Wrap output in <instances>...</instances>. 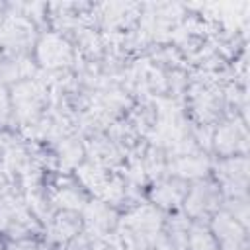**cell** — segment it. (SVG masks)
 <instances>
[{
    "mask_svg": "<svg viewBox=\"0 0 250 250\" xmlns=\"http://www.w3.org/2000/svg\"><path fill=\"white\" fill-rule=\"evenodd\" d=\"M164 223L154 205H137L117 223V236L125 250H148Z\"/></svg>",
    "mask_w": 250,
    "mask_h": 250,
    "instance_id": "obj_1",
    "label": "cell"
},
{
    "mask_svg": "<svg viewBox=\"0 0 250 250\" xmlns=\"http://www.w3.org/2000/svg\"><path fill=\"white\" fill-rule=\"evenodd\" d=\"M49 102L47 82L41 78H29L14 84L12 88V107L16 119L27 127L43 115V109Z\"/></svg>",
    "mask_w": 250,
    "mask_h": 250,
    "instance_id": "obj_2",
    "label": "cell"
},
{
    "mask_svg": "<svg viewBox=\"0 0 250 250\" xmlns=\"http://www.w3.org/2000/svg\"><path fill=\"white\" fill-rule=\"evenodd\" d=\"M37 221L25 199L16 193H6L0 199V232L20 240L27 234L37 232Z\"/></svg>",
    "mask_w": 250,
    "mask_h": 250,
    "instance_id": "obj_3",
    "label": "cell"
},
{
    "mask_svg": "<svg viewBox=\"0 0 250 250\" xmlns=\"http://www.w3.org/2000/svg\"><path fill=\"white\" fill-rule=\"evenodd\" d=\"M76 176L82 186H86L92 193L98 195L100 201L104 203H119L127 197V188L125 184L117 178L111 176L105 168L94 164V162H84L76 166Z\"/></svg>",
    "mask_w": 250,
    "mask_h": 250,
    "instance_id": "obj_4",
    "label": "cell"
},
{
    "mask_svg": "<svg viewBox=\"0 0 250 250\" xmlns=\"http://www.w3.org/2000/svg\"><path fill=\"white\" fill-rule=\"evenodd\" d=\"M33 43L35 23L8 8V16L0 25V47H4L6 55H27Z\"/></svg>",
    "mask_w": 250,
    "mask_h": 250,
    "instance_id": "obj_5",
    "label": "cell"
},
{
    "mask_svg": "<svg viewBox=\"0 0 250 250\" xmlns=\"http://www.w3.org/2000/svg\"><path fill=\"white\" fill-rule=\"evenodd\" d=\"M217 182L221 193L227 197H246L248 188V158L242 156H227L215 166Z\"/></svg>",
    "mask_w": 250,
    "mask_h": 250,
    "instance_id": "obj_6",
    "label": "cell"
},
{
    "mask_svg": "<svg viewBox=\"0 0 250 250\" xmlns=\"http://www.w3.org/2000/svg\"><path fill=\"white\" fill-rule=\"evenodd\" d=\"M223 201L221 188L215 182L209 180H197L186 193V213L193 219H207L213 217L219 211V205Z\"/></svg>",
    "mask_w": 250,
    "mask_h": 250,
    "instance_id": "obj_7",
    "label": "cell"
},
{
    "mask_svg": "<svg viewBox=\"0 0 250 250\" xmlns=\"http://www.w3.org/2000/svg\"><path fill=\"white\" fill-rule=\"evenodd\" d=\"M74 53L70 43L57 31H47L37 43V61L43 68L51 72H61L72 64Z\"/></svg>",
    "mask_w": 250,
    "mask_h": 250,
    "instance_id": "obj_8",
    "label": "cell"
},
{
    "mask_svg": "<svg viewBox=\"0 0 250 250\" xmlns=\"http://www.w3.org/2000/svg\"><path fill=\"white\" fill-rule=\"evenodd\" d=\"M215 150L223 156H242L248 148V131L242 119L234 117L219 125L213 137Z\"/></svg>",
    "mask_w": 250,
    "mask_h": 250,
    "instance_id": "obj_9",
    "label": "cell"
},
{
    "mask_svg": "<svg viewBox=\"0 0 250 250\" xmlns=\"http://www.w3.org/2000/svg\"><path fill=\"white\" fill-rule=\"evenodd\" d=\"M82 211H84V225H86L84 234L90 240L109 234L113 230V227L117 225V215H115L113 207L100 199L88 201Z\"/></svg>",
    "mask_w": 250,
    "mask_h": 250,
    "instance_id": "obj_10",
    "label": "cell"
},
{
    "mask_svg": "<svg viewBox=\"0 0 250 250\" xmlns=\"http://www.w3.org/2000/svg\"><path fill=\"white\" fill-rule=\"evenodd\" d=\"M188 230L189 221L182 215L166 219L154 240L156 250H188Z\"/></svg>",
    "mask_w": 250,
    "mask_h": 250,
    "instance_id": "obj_11",
    "label": "cell"
},
{
    "mask_svg": "<svg viewBox=\"0 0 250 250\" xmlns=\"http://www.w3.org/2000/svg\"><path fill=\"white\" fill-rule=\"evenodd\" d=\"M166 170L172 174V178L180 180H191V178H205L209 172V160L205 154L199 152H184L170 156V162L166 164Z\"/></svg>",
    "mask_w": 250,
    "mask_h": 250,
    "instance_id": "obj_12",
    "label": "cell"
},
{
    "mask_svg": "<svg viewBox=\"0 0 250 250\" xmlns=\"http://www.w3.org/2000/svg\"><path fill=\"white\" fill-rule=\"evenodd\" d=\"M84 152L90 156V162L105 170L121 162L119 146L109 137H104V135H92L84 145Z\"/></svg>",
    "mask_w": 250,
    "mask_h": 250,
    "instance_id": "obj_13",
    "label": "cell"
},
{
    "mask_svg": "<svg viewBox=\"0 0 250 250\" xmlns=\"http://www.w3.org/2000/svg\"><path fill=\"white\" fill-rule=\"evenodd\" d=\"M49 199L53 207H61L62 211H72V213L84 209V205L88 203L82 189L74 182L64 180V178L53 184V188L49 189Z\"/></svg>",
    "mask_w": 250,
    "mask_h": 250,
    "instance_id": "obj_14",
    "label": "cell"
},
{
    "mask_svg": "<svg viewBox=\"0 0 250 250\" xmlns=\"http://www.w3.org/2000/svg\"><path fill=\"white\" fill-rule=\"evenodd\" d=\"M186 193H188V186H186L184 180H180V178H166V180H160L154 186L150 197L162 209H176L180 203H184Z\"/></svg>",
    "mask_w": 250,
    "mask_h": 250,
    "instance_id": "obj_15",
    "label": "cell"
},
{
    "mask_svg": "<svg viewBox=\"0 0 250 250\" xmlns=\"http://www.w3.org/2000/svg\"><path fill=\"white\" fill-rule=\"evenodd\" d=\"M80 225L82 223H80L76 213H72V211H59L47 223L49 240H53L57 244H66L76 234H80Z\"/></svg>",
    "mask_w": 250,
    "mask_h": 250,
    "instance_id": "obj_16",
    "label": "cell"
},
{
    "mask_svg": "<svg viewBox=\"0 0 250 250\" xmlns=\"http://www.w3.org/2000/svg\"><path fill=\"white\" fill-rule=\"evenodd\" d=\"M35 68L27 55H6V59L0 61V80L4 82H21L29 80L33 76Z\"/></svg>",
    "mask_w": 250,
    "mask_h": 250,
    "instance_id": "obj_17",
    "label": "cell"
},
{
    "mask_svg": "<svg viewBox=\"0 0 250 250\" xmlns=\"http://www.w3.org/2000/svg\"><path fill=\"white\" fill-rule=\"evenodd\" d=\"M219 107H221V96L209 88H201L193 96V109L201 121L215 119L219 115Z\"/></svg>",
    "mask_w": 250,
    "mask_h": 250,
    "instance_id": "obj_18",
    "label": "cell"
},
{
    "mask_svg": "<svg viewBox=\"0 0 250 250\" xmlns=\"http://www.w3.org/2000/svg\"><path fill=\"white\" fill-rule=\"evenodd\" d=\"M137 6H133V4H102V6H98V10H100L98 16L105 27H121L127 23L129 16H133L131 12Z\"/></svg>",
    "mask_w": 250,
    "mask_h": 250,
    "instance_id": "obj_19",
    "label": "cell"
},
{
    "mask_svg": "<svg viewBox=\"0 0 250 250\" xmlns=\"http://www.w3.org/2000/svg\"><path fill=\"white\" fill-rule=\"evenodd\" d=\"M188 250H219V244L205 225L193 223L188 230Z\"/></svg>",
    "mask_w": 250,
    "mask_h": 250,
    "instance_id": "obj_20",
    "label": "cell"
},
{
    "mask_svg": "<svg viewBox=\"0 0 250 250\" xmlns=\"http://www.w3.org/2000/svg\"><path fill=\"white\" fill-rule=\"evenodd\" d=\"M84 154V146L80 145L78 139H72V137H64L61 139V145H59V164L62 170H68V168H76L80 158Z\"/></svg>",
    "mask_w": 250,
    "mask_h": 250,
    "instance_id": "obj_21",
    "label": "cell"
},
{
    "mask_svg": "<svg viewBox=\"0 0 250 250\" xmlns=\"http://www.w3.org/2000/svg\"><path fill=\"white\" fill-rule=\"evenodd\" d=\"M225 213H229L234 221H238L242 227H246L248 225V203H246V197H229Z\"/></svg>",
    "mask_w": 250,
    "mask_h": 250,
    "instance_id": "obj_22",
    "label": "cell"
},
{
    "mask_svg": "<svg viewBox=\"0 0 250 250\" xmlns=\"http://www.w3.org/2000/svg\"><path fill=\"white\" fill-rule=\"evenodd\" d=\"M92 250H125L119 236L109 232L105 236H100V238H94L92 240Z\"/></svg>",
    "mask_w": 250,
    "mask_h": 250,
    "instance_id": "obj_23",
    "label": "cell"
},
{
    "mask_svg": "<svg viewBox=\"0 0 250 250\" xmlns=\"http://www.w3.org/2000/svg\"><path fill=\"white\" fill-rule=\"evenodd\" d=\"M62 250H92V240L86 234H76L72 240L64 244Z\"/></svg>",
    "mask_w": 250,
    "mask_h": 250,
    "instance_id": "obj_24",
    "label": "cell"
},
{
    "mask_svg": "<svg viewBox=\"0 0 250 250\" xmlns=\"http://www.w3.org/2000/svg\"><path fill=\"white\" fill-rule=\"evenodd\" d=\"M8 119H10V98L6 88L0 84V127L6 125Z\"/></svg>",
    "mask_w": 250,
    "mask_h": 250,
    "instance_id": "obj_25",
    "label": "cell"
},
{
    "mask_svg": "<svg viewBox=\"0 0 250 250\" xmlns=\"http://www.w3.org/2000/svg\"><path fill=\"white\" fill-rule=\"evenodd\" d=\"M8 250H45L43 244L35 242V240H27V238H20L16 242H12L8 246Z\"/></svg>",
    "mask_w": 250,
    "mask_h": 250,
    "instance_id": "obj_26",
    "label": "cell"
},
{
    "mask_svg": "<svg viewBox=\"0 0 250 250\" xmlns=\"http://www.w3.org/2000/svg\"><path fill=\"white\" fill-rule=\"evenodd\" d=\"M6 16H8V4L0 2V25H2V21L6 20Z\"/></svg>",
    "mask_w": 250,
    "mask_h": 250,
    "instance_id": "obj_27",
    "label": "cell"
},
{
    "mask_svg": "<svg viewBox=\"0 0 250 250\" xmlns=\"http://www.w3.org/2000/svg\"><path fill=\"white\" fill-rule=\"evenodd\" d=\"M4 186H6V178H4V176H0V195H2V193H4V189H6Z\"/></svg>",
    "mask_w": 250,
    "mask_h": 250,
    "instance_id": "obj_28",
    "label": "cell"
},
{
    "mask_svg": "<svg viewBox=\"0 0 250 250\" xmlns=\"http://www.w3.org/2000/svg\"><path fill=\"white\" fill-rule=\"evenodd\" d=\"M0 250H4V248H2V244H0Z\"/></svg>",
    "mask_w": 250,
    "mask_h": 250,
    "instance_id": "obj_29",
    "label": "cell"
},
{
    "mask_svg": "<svg viewBox=\"0 0 250 250\" xmlns=\"http://www.w3.org/2000/svg\"><path fill=\"white\" fill-rule=\"evenodd\" d=\"M0 61H2V59H0Z\"/></svg>",
    "mask_w": 250,
    "mask_h": 250,
    "instance_id": "obj_30",
    "label": "cell"
}]
</instances>
